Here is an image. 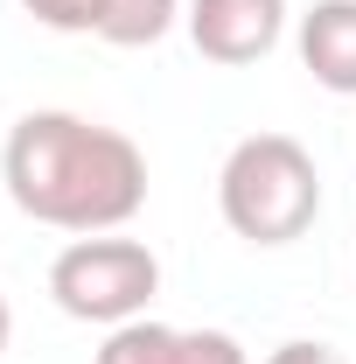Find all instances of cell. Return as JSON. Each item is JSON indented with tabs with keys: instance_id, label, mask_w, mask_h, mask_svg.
I'll return each mask as SVG.
<instances>
[{
	"instance_id": "cell-1",
	"label": "cell",
	"mask_w": 356,
	"mask_h": 364,
	"mask_svg": "<svg viewBox=\"0 0 356 364\" xmlns=\"http://www.w3.org/2000/svg\"><path fill=\"white\" fill-rule=\"evenodd\" d=\"M0 182L21 218L49 231H119L147 203V154L119 127H98L77 112H21L0 147Z\"/></svg>"
},
{
	"instance_id": "cell-2",
	"label": "cell",
	"mask_w": 356,
	"mask_h": 364,
	"mask_svg": "<svg viewBox=\"0 0 356 364\" xmlns=\"http://www.w3.org/2000/svg\"><path fill=\"white\" fill-rule=\"evenodd\" d=\"M217 210L245 245H294L321 218V168L294 134H245L217 168Z\"/></svg>"
},
{
	"instance_id": "cell-3",
	"label": "cell",
	"mask_w": 356,
	"mask_h": 364,
	"mask_svg": "<svg viewBox=\"0 0 356 364\" xmlns=\"http://www.w3.org/2000/svg\"><path fill=\"white\" fill-rule=\"evenodd\" d=\"M49 294L70 322H98V329H119L140 322L147 301L161 294V259L140 245V238H70L56 259H49Z\"/></svg>"
},
{
	"instance_id": "cell-4",
	"label": "cell",
	"mask_w": 356,
	"mask_h": 364,
	"mask_svg": "<svg viewBox=\"0 0 356 364\" xmlns=\"http://www.w3.org/2000/svg\"><path fill=\"white\" fill-rule=\"evenodd\" d=\"M189 43L223 70H245L279 49L287 36V0H189Z\"/></svg>"
},
{
	"instance_id": "cell-5",
	"label": "cell",
	"mask_w": 356,
	"mask_h": 364,
	"mask_svg": "<svg viewBox=\"0 0 356 364\" xmlns=\"http://www.w3.org/2000/svg\"><path fill=\"white\" fill-rule=\"evenodd\" d=\"M301 63L321 91L356 98V0H314L301 14Z\"/></svg>"
},
{
	"instance_id": "cell-6",
	"label": "cell",
	"mask_w": 356,
	"mask_h": 364,
	"mask_svg": "<svg viewBox=\"0 0 356 364\" xmlns=\"http://www.w3.org/2000/svg\"><path fill=\"white\" fill-rule=\"evenodd\" d=\"M182 14H189L182 0H98L91 36H98V43H112V49H154Z\"/></svg>"
},
{
	"instance_id": "cell-7",
	"label": "cell",
	"mask_w": 356,
	"mask_h": 364,
	"mask_svg": "<svg viewBox=\"0 0 356 364\" xmlns=\"http://www.w3.org/2000/svg\"><path fill=\"white\" fill-rule=\"evenodd\" d=\"M175 350H182V329H168V322H154V316H140V322L105 329L98 364H175Z\"/></svg>"
},
{
	"instance_id": "cell-8",
	"label": "cell",
	"mask_w": 356,
	"mask_h": 364,
	"mask_svg": "<svg viewBox=\"0 0 356 364\" xmlns=\"http://www.w3.org/2000/svg\"><path fill=\"white\" fill-rule=\"evenodd\" d=\"M175 364H252V358H245V343L230 329H182Z\"/></svg>"
},
{
	"instance_id": "cell-9",
	"label": "cell",
	"mask_w": 356,
	"mask_h": 364,
	"mask_svg": "<svg viewBox=\"0 0 356 364\" xmlns=\"http://www.w3.org/2000/svg\"><path fill=\"white\" fill-rule=\"evenodd\" d=\"M21 7L56 36H91V21H98V0H21Z\"/></svg>"
},
{
	"instance_id": "cell-10",
	"label": "cell",
	"mask_w": 356,
	"mask_h": 364,
	"mask_svg": "<svg viewBox=\"0 0 356 364\" xmlns=\"http://www.w3.org/2000/svg\"><path fill=\"white\" fill-rule=\"evenodd\" d=\"M266 364H343V358H335L328 343H279Z\"/></svg>"
},
{
	"instance_id": "cell-11",
	"label": "cell",
	"mask_w": 356,
	"mask_h": 364,
	"mask_svg": "<svg viewBox=\"0 0 356 364\" xmlns=\"http://www.w3.org/2000/svg\"><path fill=\"white\" fill-rule=\"evenodd\" d=\"M7 336H14V316H7V294H0V350H7Z\"/></svg>"
}]
</instances>
